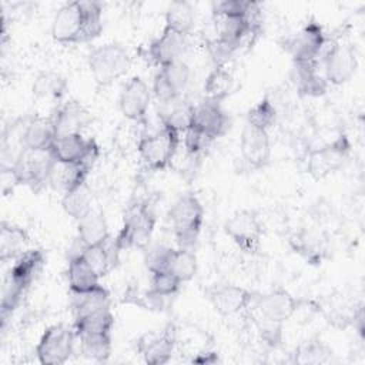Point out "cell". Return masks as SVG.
I'll return each mask as SVG.
<instances>
[{
  "instance_id": "cell-1",
  "label": "cell",
  "mask_w": 365,
  "mask_h": 365,
  "mask_svg": "<svg viewBox=\"0 0 365 365\" xmlns=\"http://www.w3.org/2000/svg\"><path fill=\"white\" fill-rule=\"evenodd\" d=\"M103 31V4L96 0L64 3L51 21V37L61 44L87 43Z\"/></svg>"
},
{
  "instance_id": "cell-2",
  "label": "cell",
  "mask_w": 365,
  "mask_h": 365,
  "mask_svg": "<svg viewBox=\"0 0 365 365\" xmlns=\"http://www.w3.org/2000/svg\"><path fill=\"white\" fill-rule=\"evenodd\" d=\"M46 264V255L41 250H26L19 255L10 267L1 294V327L4 328L7 319L21 302L23 295L37 279Z\"/></svg>"
},
{
  "instance_id": "cell-3",
  "label": "cell",
  "mask_w": 365,
  "mask_h": 365,
  "mask_svg": "<svg viewBox=\"0 0 365 365\" xmlns=\"http://www.w3.org/2000/svg\"><path fill=\"white\" fill-rule=\"evenodd\" d=\"M168 220L178 248L194 250L204 222V207L192 192L180 195L168 210Z\"/></svg>"
},
{
  "instance_id": "cell-4",
  "label": "cell",
  "mask_w": 365,
  "mask_h": 365,
  "mask_svg": "<svg viewBox=\"0 0 365 365\" xmlns=\"http://www.w3.org/2000/svg\"><path fill=\"white\" fill-rule=\"evenodd\" d=\"M157 222L154 205L148 200L137 201L124 214L123 227L114 237L121 251L128 248L145 250L150 244Z\"/></svg>"
},
{
  "instance_id": "cell-5",
  "label": "cell",
  "mask_w": 365,
  "mask_h": 365,
  "mask_svg": "<svg viewBox=\"0 0 365 365\" xmlns=\"http://www.w3.org/2000/svg\"><path fill=\"white\" fill-rule=\"evenodd\" d=\"M181 143V133L168 124L153 134H143L137 143V153L144 165L151 171H163L171 165Z\"/></svg>"
},
{
  "instance_id": "cell-6",
  "label": "cell",
  "mask_w": 365,
  "mask_h": 365,
  "mask_svg": "<svg viewBox=\"0 0 365 365\" xmlns=\"http://www.w3.org/2000/svg\"><path fill=\"white\" fill-rule=\"evenodd\" d=\"M90 73L98 87H106L125 76L131 67L127 48L117 41L94 47L87 56Z\"/></svg>"
},
{
  "instance_id": "cell-7",
  "label": "cell",
  "mask_w": 365,
  "mask_h": 365,
  "mask_svg": "<svg viewBox=\"0 0 365 365\" xmlns=\"http://www.w3.org/2000/svg\"><path fill=\"white\" fill-rule=\"evenodd\" d=\"M321 58L324 64V77L328 84L334 86H341L349 81L358 67L355 47L336 38H328Z\"/></svg>"
},
{
  "instance_id": "cell-8",
  "label": "cell",
  "mask_w": 365,
  "mask_h": 365,
  "mask_svg": "<svg viewBox=\"0 0 365 365\" xmlns=\"http://www.w3.org/2000/svg\"><path fill=\"white\" fill-rule=\"evenodd\" d=\"M327 41L324 27L311 19L295 34L284 38L281 47L291 56L292 63H309L318 61Z\"/></svg>"
},
{
  "instance_id": "cell-9",
  "label": "cell",
  "mask_w": 365,
  "mask_h": 365,
  "mask_svg": "<svg viewBox=\"0 0 365 365\" xmlns=\"http://www.w3.org/2000/svg\"><path fill=\"white\" fill-rule=\"evenodd\" d=\"M351 153V141L345 133H339L332 141L308 151L307 170L314 180H322L339 170Z\"/></svg>"
},
{
  "instance_id": "cell-10",
  "label": "cell",
  "mask_w": 365,
  "mask_h": 365,
  "mask_svg": "<svg viewBox=\"0 0 365 365\" xmlns=\"http://www.w3.org/2000/svg\"><path fill=\"white\" fill-rule=\"evenodd\" d=\"M56 160L50 150L23 148L11 164L17 171L21 184L29 185L34 192L50 184Z\"/></svg>"
},
{
  "instance_id": "cell-11",
  "label": "cell",
  "mask_w": 365,
  "mask_h": 365,
  "mask_svg": "<svg viewBox=\"0 0 365 365\" xmlns=\"http://www.w3.org/2000/svg\"><path fill=\"white\" fill-rule=\"evenodd\" d=\"M307 302V299L294 297L285 288L275 287L267 292H257L248 309L267 319L285 324Z\"/></svg>"
},
{
  "instance_id": "cell-12",
  "label": "cell",
  "mask_w": 365,
  "mask_h": 365,
  "mask_svg": "<svg viewBox=\"0 0 365 365\" xmlns=\"http://www.w3.org/2000/svg\"><path fill=\"white\" fill-rule=\"evenodd\" d=\"M76 339L73 327L64 324L48 327L36 346L38 362L43 365H61L67 362L74 351Z\"/></svg>"
},
{
  "instance_id": "cell-13",
  "label": "cell",
  "mask_w": 365,
  "mask_h": 365,
  "mask_svg": "<svg viewBox=\"0 0 365 365\" xmlns=\"http://www.w3.org/2000/svg\"><path fill=\"white\" fill-rule=\"evenodd\" d=\"M224 232L247 254H255L261 247L264 227L254 210H240L224 222Z\"/></svg>"
},
{
  "instance_id": "cell-14",
  "label": "cell",
  "mask_w": 365,
  "mask_h": 365,
  "mask_svg": "<svg viewBox=\"0 0 365 365\" xmlns=\"http://www.w3.org/2000/svg\"><path fill=\"white\" fill-rule=\"evenodd\" d=\"M191 78V70L182 60L158 67L153 81V94L163 106L177 103L185 93Z\"/></svg>"
},
{
  "instance_id": "cell-15",
  "label": "cell",
  "mask_w": 365,
  "mask_h": 365,
  "mask_svg": "<svg viewBox=\"0 0 365 365\" xmlns=\"http://www.w3.org/2000/svg\"><path fill=\"white\" fill-rule=\"evenodd\" d=\"M177 344V327L168 322L160 332H145L137 338V352L148 365L167 364Z\"/></svg>"
},
{
  "instance_id": "cell-16",
  "label": "cell",
  "mask_w": 365,
  "mask_h": 365,
  "mask_svg": "<svg viewBox=\"0 0 365 365\" xmlns=\"http://www.w3.org/2000/svg\"><path fill=\"white\" fill-rule=\"evenodd\" d=\"M240 154L242 168L258 171L265 168L271 161V141L268 131L245 124L240 138Z\"/></svg>"
},
{
  "instance_id": "cell-17",
  "label": "cell",
  "mask_w": 365,
  "mask_h": 365,
  "mask_svg": "<svg viewBox=\"0 0 365 365\" xmlns=\"http://www.w3.org/2000/svg\"><path fill=\"white\" fill-rule=\"evenodd\" d=\"M150 101L151 91L147 83L141 77L134 76L123 87L118 97V107L128 121L137 125H147Z\"/></svg>"
},
{
  "instance_id": "cell-18",
  "label": "cell",
  "mask_w": 365,
  "mask_h": 365,
  "mask_svg": "<svg viewBox=\"0 0 365 365\" xmlns=\"http://www.w3.org/2000/svg\"><path fill=\"white\" fill-rule=\"evenodd\" d=\"M257 291L235 284H215L207 289V297L214 309L222 317H231L247 311Z\"/></svg>"
},
{
  "instance_id": "cell-19",
  "label": "cell",
  "mask_w": 365,
  "mask_h": 365,
  "mask_svg": "<svg viewBox=\"0 0 365 365\" xmlns=\"http://www.w3.org/2000/svg\"><path fill=\"white\" fill-rule=\"evenodd\" d=\"M190 125L201 130L211 140H217L230 130L231 120L218 101L204 98L192 104Z\"/></svg>"
},
{
  "instance_id": "cell-20",
  "label": "cell",
  "mask_w": 365,
  "mask_h": 365,
  "mask_svg": "<svg viewBox=\"0 0 365 365\" xmlns=\"http://www.w3.org/2000/svg\"><path fill=\"white\" fill-rule=\"evenodd\" d=\"M187 37L188 36H182L164 27L163 33L148 46L147 53L150 60L158 67L182 60V56L188 47Z\"/></svg>"
},
{
  "instance_id": "cell-21",
  "label": "cell",
  "mask_w": 365,
  "mask_h": 365,
  "mask_svg": "<svg viewBox=\"0 0 365 365\" xmlns=\"http://www.w3.org/2000/svg\"><path fill=\"white\" fill-rule=\"evenodd\" d=\"M58 135L81 134V131L93 121L91 113L77 100H68L60 104L50 115Z\"/></svg>"
},
{
  "instance_id": "cell-22",
  "label": "cell",
  "mask_w": 365,
  "mask_h": 365,
  "mask_svg": "<svg viewBox=\"0 0 365 365\" xmlns=\"http://www.w3.org/2000/svg\"><path fill=\"white\" fill-rule=\"evenodd\" d=\"M292 81L301 97H321L328 90V81L318 71V61L294 63Z\"/></svg>"
},
{
  "instance_id": "cell-23",
  "label": "cell",
  "mask_w": 365,
  "mask_h": 365,
  "mask_svg": "<svg viewBox=\"0 0 365 365\" xmlns=\"http://www.w3.org/2000/svg\"><path fill=\"white\" fill-rule=\"evenodd\" d=\"M120 254L121 250L118 248L115 238L111 235L100 244L84 247L81 251V255L93 267L100 278L110 274L118 265Z\"/></svg>"
},
{
  "instance_id": "cell-24",
  "label": "cell",
  "mask_w": 365,
  "mask_h": 365,
  "mask_svg": "<svg viewBox=\"0 0 365 365\" xmlns=\"http://www.w3.org/2000/svg\"><path fill=\"white\" fill-rule=\"evenodd\" d=\"M57 133L51 117L33 115L26 120L23 130V147L30 150H50Z\"/></svg>"
},
{
  "instance_id": "cell-25",
  "label": "cell",
  "mask_w": 365,
  "mask_h": 365,
  "mask_svg": "<svg viewBox=\"0 0 365 365\" xmlns=\"http://www.w3.org/2000/svg\"><path fill=\"white\" fill-rule=\"evenodd\" d=\"M100 277L81 254L68 257L67 282L71 294H81L97 287Z\"/></svg>"
},
{
  "instance_id": "cell-26",
  "label": "cell",
  "mask_w": 365,
  "mask_h": 365,
  "mask_svg": "<svg viewBox=\"0 0 365 365\" xmlns=\"http://www.w3.org/2000/svg\"><path fill=\"white\" fill-rule=\"evenodd\" d=\"M88 170L84 168L80 163H57L54 164L51 177H50V185L61 191L63 195L67 192H71L86 184Z\"/></svg>"
},
{
  "instance_id": "cell-27",
  "label": "cell",
  "mask_w": 365,
  "mask_h": 365,
  "mask_svg": "<svg viewBox=\"0 0 365 365\" xmlns=\"http://www.w3.org/2000/svg\"><path fill=\"white\" fill-rule=\"evenodd\" d=\"M71 295H73L71 307H73L74 319L110 309V304H111L110 292L106 287L100 284L93 289H88L81 294H71Z\"/></svg>"
},
{
  "instance_id": "cell-28",
  "label": "cell",
  "mask_w": 365,
  "mask_h": 365,
  "mask_svg": "<svg viewBox=\"0 0 365 365\" xmlns=\"http://www.w3.org/2000/svg\"><path fill=\"white\" fill-rule=\"evenodd\" d=\"M108 237V225L101 211L93 208L77 221V241L81 244L83 248L100 244Z\"/></svg>"
},
{
  "instance_id": "cell-29",
  "label": "cell",
  "mask_w": 365,
  "mask_h": 365,
  "mask_svg": "<svg viewBox=\"0 0 365 365\" xmlns=\"http://www.w3.org/2000/svg\"><path fill=\"white\" fill-rule=\"evenodd\" d=\"M90 141L91 138H84L83 134L58 135L54 140L50 153L57 163H80L90 145Z\"/></svg>"
},
{
  "instance_id": "cell-30",
  "label": "cell",
  "mask_w": 365,
  "mask_h": 365,
  "mask_svg": "<svg viewBox=\"0 0 365 365\" xmlns=\"http://www.w3.org/2000/svg\"><path fill=\"white\" fill-rule=\"evenodd\" d=\"M29 242V235L24 228L14 225L7 221L0 224V261L7 262L9 259H16L26 250Z\"/></svg>"
},
{
  "instance_id": "cell-31",
  "label": "cell",
  "mask_w": 365,
  "mask_h": 365,
  "mask_svg": "<svg viewBox=\"0 0 365 365\" xmlns=\"http://www.w3.org/2000/svg\"><path fill=\"white\" fill-rule=\"evenodd\" d=\"M237 90V83L227 66L214 67L204 83V96L212 101H222Z\"/></svg>"
},
{
  "instance_id": "cell-32",
  "label": "cell",
  "mask_w": 365,
  "mask_h": 365,
  "mask_svg": "<svg viewBox=\"0 0 365 365\" xmlns=\"http://www.w3.org/2000/svg\"><path fill=\"white\" fill-rule=\"evenodd\" d=\"M33 94L41 100H60L67 91V80L54 71H41L33 81Z\"/></svg>"
},
{
  "instance_id": "cell-33",
  "label": "cell",
  "mask_w": 365,
  "mask_h": 365,
  "mask_svg": "<svg viewBox=\"0 0 365 365\" xmlns=\"http://www.w3.org/2000/svg\"><path fill=\"white\" fill-rule=\"evenodd\" d=\"M195 14L194 9L188 1H173L165 10V26L167 29L177 31L182 36H190L194 29Z\"/></svg>"
},
{
  "instance_id": "cell-34",
  "label": "cell",
  "mask_w": 365,
  "mask_h": 365,
  "mask_svg": "<svg viewBox=\"0 0 365 365\" xmlns=\"http://www.w3.org/2000/svg\"><path fill=\"white\" fill-rule=\"evenodd\" d=\"M114 327V315L110 309L101 311L93 315L77 318L73 322V328L77 338L87 335H103L111 334Z\"/></svg>"
},
{
  "instance_id": "cell-35",
  "label": "cell",
  "mask_w": 365,
  "mask_h": 365,
  "mask_svg": "<svg viewBox=\"0 0 365 365\" xmlns=\"http://www.w3.org/2000/svg\"><path fill=\"white\" fill-rule=\"evenodd\" d=\"M332 355V349L318 338H312L298 345L292 354L295 364H324Z\"/></svg>"
},
{
  "instance_id": "cell-36",
  "label": "cell",
  "mask_w": 365,
  "mask_h": 365,
  "mask_svg": "<svg viewBox=\"0 0 365 365\" xmlns=\"http://www.w3.org/2000/svg\"><path fill=\"white\" fill-rule=\"evenodd\" d=\"M168 271L175 275L182 284L191 281L197 274V257L194 254V250L174 248L168 264Z\"/></svg>"
},
{
  "instance_id": "cell-37",
  "label": "cell",
  "mask_w": 365,
  "mask_h": 365,
  "mask_svg": "<svg viewBox=\"0 0 365 365\" xmlns=\"http://www.w3.org/2000/svg\"><path fill=\"white\" fill-rule=\"evenodd\" d=\"M77 339L80 341V351L86 358L96 362H106L110 358L113 348L111 334L87 335Z\"/></svg>"
},
{
  "instance_id": "cell-38",
  "label": "cell",
  "mask_w": 365,
  "mask_h": 365,
  "mask_svg": "<svg viewBox=\"0 0 365 365\" xmlns=\"http://www.w3.org/2000/svg\"><path fill=\"white\" fill-rule=\"evenodd\" d=\"M61 205H63V210L76 221H78L87 212H90L93 207H91V192L87 184H83L77 190L64 194L61 200Z\"/></svg>"
},
{
  "instance_id": "cell-39",
  "label": "cell",
  "mask_w": 365,
  "mask_h": 365,
  "mask_svg": "<svg viewBox=\"0 0 365 365\" xmlns=\"http://www.w3.org/2000/svg\"><path fill=\"white\" fill-rule=\"evenodd\" d=\"M247 124L268 131L277 121V108L269 97L261 98L255 106H252L245 115Z\"/></svg>"
},
{
  "instance_id": "cell-40",
  "label": "cell",
  "mask_w": 365,
  "mask_h": 365,
  "mask_svg": "<svg viewBox=\"0 0 365 365\" xmlns=\"http://www.w3.org/2000/svg\"><path fill=\"white\" fill-rule=\"evenodd\" d=\"M247 311L250 312L251 321L254 322L262 342L269 348H274V349L278 348L281 345L282 336H284V324L267 319L250 309H247Z\"/></svg>"
},
{
  "instance_id": "cell-41",
  "label": "cell",
  "mask_w": 365,
  "mask_h": 365,
  "mask_svg": "<svg viewBox=\"0 0 365 365\" xmlns=\"http://www.w3.org/2000/svg\"><path fill=\"white\" fill-rule=\"evenodd\" d=\"M174 248L164 245V244H155L153 247H147L144 252V264L147 271L153 274L168 271V264L171 259Z\"/></svg>"
},
{
  "instance_id": "cell-42",
  "label": "cell",
  "mask_w": 365,
  "mask_h": 365,
  "mask_svg": "<svg viewBox=\"0 0 365 365\" xmlns=\"http://www.w3.org/2000/svg\"><path fill=\"white\" fill-rule=\"evenodd\" d=\"M181 285L182 282L175 275H173L170 271H164L151 275L148 291L158 297L171 298L180 291Z\"/></svg>"
},
{
  "instance_id": "cell-43",
  "label": "cell",
  "mask_w": 365,
  "mask_h": 365,
  "mask_svg": "<svg viewBox=\"0 0 365 365\" xmlns=\"http://www.w3.org/2000/svg\"><path fill=\"white\" fill-rule=\"evenodd\" d=\"M182 144L185 148V154L192 157H200L214 140H211L207 134H204L201 130L188 125L187 130L182 133Z\"/></svg>"
},
{
  "instance_id": "cell-44",
  "label": "cell",
  "mask_w": 365,
  "mask_h": 365,
  "mask_svg": "<svg viewBox=\"0 0 365 365\" xmlns=\"http://www.w3.org/2000/svg\"><path fill=\"white\" fill-rule=\"evenodd\" d=\"M208 56L214 64V67L218 66H227L228 60L234 56V53L237 51L232 46H230L228 43L220 40V38H210L205 43Z\"/></svg>"
},
{
  "instance_id": "cell-45",
  "label": "cell",
  "mask_w": 365,
  "mask_h": 365,
  "mask_svg": "<svg viewBox=\"0 0 365 365\" xmlns=\"http://www.w3.org/2000/svg\"><path fill=\"white\" fill-rule=\"evenodd\" d=\"M252 1L251 0H222L214 1L211 4L212 14H224V16H235L245 17Z\"/></svg>"
},
{
  "instance_id": "cell-46",
  "label": "cell",
  "mask_w": 365,
  "mask_h": 365,
  "mask_svg": "<svg viewBox=\"0 0 365 365\" xmlns=\"http://www.w3.org/2000/svg\"><path fill=\"white\" fill-rule=\"evenodd\" d=\"M0 185H1V192L4 197L10 195L14 192V190L21 184V180L14 170L11 164H1L0 167Z\"/></svg>"
},
{
  "instance_id": "cell-47",
  "label": "cell",
  "mask_w": 365,
  "mask_h": 365,
  "mask_svg": "<svg viewBox=\"0 0 365 365\" xmlns=\"http://www.w3.org/2000/svg\"><path fill=\"white\" fill-rule=\"evenodd\" d=\"M192 364H201V365H211V364H217L220 362V356L215 351H202L198 352L195 356H192L191 359Z\"/></svg>"
}]
</instances>
